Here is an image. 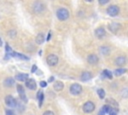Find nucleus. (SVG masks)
Returning a JSON list of instances; mask_svg holds the SVG:
<instances>
[{"label": "nucleus", "mask_w": 128, "mask_h": 115, "mask_svg": "<svg viewBox=\"0 0 128 115\" xmlns=\"http://www.w3.org/2000/svg\"><path fill=\"white\" fill-rule=\"evenodd\" d=\"M56 15H57V18L61 21H64L66 19H68L69 17V12L66 8H59L56 12Z\"/></svg>", "instance_id": "f257e3e1"}, {"label": "nucleus", "mask_w": 128, "mask_h": 115, "mask_svg": "<svg viewBox=\"0 0 128 115\" xmlns=\"http://www.w3.org/2000/svg\"><path fill=\"white\" fill-rule=\"evenodd\" d=\"M82 92V86L78 83H74L70 86V93L73 95H78Z\"/></svg>", "instance_id": "f03ea898"}, {"label": "nucleus", "mask_w": 128, "mask_h": 115, "mask_svg": "<svg viewBox=\"0 0 128 115\" xmlns=\"http://www.w3.org/2000/svg\"><path fill=\"white\" fill-rule=\"evenodd\" d=\"M94 109H95V105H94V103L91 102V101H87V102H85L84 105H83V111H84L85 113H91Z\"/></svg>", "instance_id": "7ed1b4c3"}, {"label": "nucleus", "mask_w": 128, "mask_h": 115, "mask_svg": "<svg viewBox=\"0 0 128 115\" xmlns=\"http://www.w3.org/2000/svg\"><path fill=\"white\" fill-rule=\"evenodd\" d=\"M107 13H108V15H110L112 17L116 16L119 13V7L116 6V5H111L107 8Z\"/></svg>", "instance_id": "20e7f679"}, {"label": "nucleus", "mask_w": 128, "mask_h": 115, "mask_svg": "<svg viewBox=\"0 0 128 115\" xmlns=\"http://www.w3.org/2000/svg\"><path fill=\"white\" fill-rule=\"evenodd\" d=\"M47 63L50 66H55L58 63V56L55 54H50L47 57Z\"/></svg>", "instance_id": "39448f33"}, {"label": "nucleus", "mask_w": 128, "mask_h": 115, "mask_svg": "<svg viewBox=\"0 0 128 115\" xmlns=\"http://www.w3.org/2000/svg\"><path fill=\"white\" fill-rule=\"evenodd\" d=\"M5 103H6V105L9 106V107H15V106L17 105V104H16V100H15L14 97L11 96V95H7V96L5 97Z\"/></svg>", "instance_id": "423d86ee"}, {"label": "nucleus", "mask_w": 128, "mask_h": 115, "mask_svg": "<svg viewBox=\"0 0 128 115\" xmlns=\"http://www.w3.org/2000/svg\"><path fill=\"white\" fill-rule=\"evenodd\" d=\"M32 7H33L34 12H36V13H40V12H42L44 10V5L41 2H35Z\"/></svg>", "instance_id": "0eeeda50"}, {"label": "nucleus", "mask_w": 128, "mask_h": 115, "mask_svg": "<svg viewBox=\"0 0 128 115\" xmlns=\"http://www.w3.org/2000/svg\"><path fill=\"white\" fill-rule=\"evenodd\" d=\"M26 87L30 90H35L36 89V82L34 79H27L26 80V83H25Z\"/></svg>", "instance_id": "6e6552de"}, {"label": "nucleus", "mask_w": 128, "mask_h": 115, "mask_svg": "<svg viewBox=\"0 0 128 115\" xmlns=\"http://www.w3.org/2000/svg\"><path fill=\"white\" fill-rule=\"evenodd\" d=\"M87 61H88L89 64L95 65V64L98 63V57H97L95 54H90V55H88V57H87Z\"/></svg>", "instance_id": "1a4fd4ad"}, {"label": "nucleus", "mask_w": 128, "mask_h": 115, "mask_svg": "<svg viewBox=\"0 0 128 115\" xmlns=\"http://www.w3.org/2000/svg\"><path fill=\"white\" fill-rule=\"evenodd\" d=\"M105 34H106V32H105V29H104L103 27H98V28L95 30V35H96V37H98V38L104 37Z\"/></svg>", "instance_id": "9d476101"}, {"label": "nucleus", "mask_w": 128, "mask_h": 115, "mask_svg": "<svg viewBox=\"0 0 128 115\" xmlns=\"http://www.w3.org/2000/svg\"><path fill=\"white\" fill-rule=\"evenodd\" d=\"M92 78V74H91V72H89V71H84L82 74H81V80L82 81H88V80H90Z\"/></svg>", "instance_id": "9b49d317"}, {"label": "nucleus", "mask_w": 128, "mask_h": 115, "mask_svg": "<svg viewBox=\"0 0 128 115\" xmlns=\"http://www.w3.org/2000/svg\"><path fill=\"white\" fill-rule=\"evenodd\" d=\"M115 63L117 65H119V66L124 65L126 63V57L125 56H119V57H117L116 60H115Z\"/></svg>", "instance_id": "f8f14e48"}, {"label": "nucleus", "mask_w": 128, "mask_h": 115, "mask_svg": "<svg viewBox=\"0 0 128 115\" xmlns=\"http://www.w3.org/2000/svg\"><path fill=\"white\" fill-rule=\"evenodd\" d=\"M53 87L56 91H61L63 88H64V84L61 82V81H56L54 84H53Z\"/></svg>", "instance_id": "ddd939ff"}, {"label": "nucleus", "mask_w": 128, "mask_h": 115, "mask_svg": "<svg viewBox=\"0 0 128 115\" xmlns=\"http://www.w3.org/2000/svg\"><path fill=\"white\" fill-rule=\"evenodd\" d=\"M14 82H15L14 78L8 77V78H6V79L4 80V85H5L6 87H10V86H12V85L14 84Z\"/></svg>", "instance_id": "4468645a"}, {"label": "nucleus", "mask_w": 128, "mask_h": 115, "mask_svg": "<svg viewBox=\"0 0 128 115\" xmlns=\"http://www.w3.org/2000/svg\"><path fill=\"white\" fill-rule=\"evenodd\" d=\"M17 91L19 93V95L21 96L22 99L26 100V97H25V92H24V87L21 86V85H17Z\"/></svg>", "instance_id": "2eb2a0df"}, {"label": "nucleus", "mask_w": 128, "mask_h": 115, "mask_svg": "<svg viewBox=\"0 0 128 115\" xmlns=\"http://www.w3.org/2000/svg\"><path fill=\"white\" fill-rule=\"evenodd\" d=\"M15 79L18 80V81H26L28 79V75L27 74H17L15 76Z\"/></svg>", "instance_id": "dca6fc26"}, {"label": "nucleus", "mask_w": 128, "mask_h": 115, "mask_svg": "<svg viewBox=\"0 0 128 115\" xmlns=\"http://www.w3.org/2000/svg\"><path fill=\"white\" fill-rule=\"evenodd\" d=\"M43 41H44V34H43V33L38 34L37 37H36V43H37V44H42Z\"/></svg>", "instance_id": "f3484780"}, {"label": "nucleus", "mask_w": 128, "mask_h": 115, "mask_svg": "<svg viewBox=\"0 0 128 115\" xmlns=\"http://www.w3.org/2000/svg\"><path fill=\"white\" fill-rule=\"evenodd\" d=\"M118 28H119V24H118V23H111V24L109 25V29H110L112 32H116V31L118 30Z\"/></svg>", "instance_id": "a211bd4d"}, {"label": "nucleus", "mask_w": 128, "mask_h": 115, "mask_svg": "<svg viewBox=\"0 0 128 115\" xmlns=\"http://www.w3.org/2000/svg\"><path fill=\"white\" fill-rule=\"evenodd\" d=\"M125 72H126V69H123V68H119V69H116V70L114 71V74H115L116 76H120V75L124 74Z\"/></svg>", "instance_id": "6ab92c4d"}, {"label": "nucleus", "mask_w": 128, "mask_h": 115, "mask_svg": "<svg viewBox=\"0 0 128 115\" xmlns=\"http://www.w3.org/2000/svg\"><path fill=\"white\" fill-rule=\"evenodd\" d=\"M37 98L39 100V107L42 106V100H43V92L42 91H38L37 93Z\"/></svg>", "instance_id": "aec40b11"}, {"label": "nucleus", "mask_w": 128, "mask_h": 115, "mask_svg": "<svg viewBox=\"0 0 128 115\" xmlns=\"http://www.w3.org/2000/svg\"><path fill=\"white\" fill-rule=\"evenodd\" d=\"M102 74H103V76H105V77H108L109 79H111V78H112V73H111L109 70H104Z\"/></svg>", "instance_id": "412c9836"}, {"label": "nucleus", "mask_w": 128, "mask_h": 115, "mask_svg": "<svg viewBox=\"0 0 128 115\" xmlns=\"http://www.w3.org/2000/svg\"><path fill=\"white\" fill-rule=\"evenodd\" d=\"M97 93H98V96H99L101 99H103V98L105 97V91H104L103 89H98V90H97Z\"/></svg>", "instance_id": "4be33fe9"}, {"label": "nucleus", "mask_w": 128, "mask_h": 115, "mask_svg": "<svg viewBox=\"0 0 128 115\" xmlns=\"http://www.w3.org/2000/svg\"><path fill=\"white\" fill-rule=\"evenodd\" d=\"M100 51H101V53L102 54H104V55H106V54H108L109 53V48L108 47H101L100 48Z\"/></svg>", "instance_id": "5701e85b"}, {"label": "nucleus", "mask_w": 128, "mask_h": 115, "mask_svg": "<svg viewBox=\"0 0 128 115\" xmlns=\"http://www.w3.org/2000/svg\"><path fill=\"white\" fill-rule=\"evenodd\" d=\"M117 113H118V109H116V108H110V110L108 112L109 115H117Z\"/></svg>", "instance_id": "b1692460"}, {"label": "nucleus", "mask_w": 128, "mask_h": 115, "mask_svg": "<svg viewBox=\"0 0 128 115\" xmlns=\"http://www.w3.org/2000/svg\"><path fill=\"white\" fill-rule=\"evenodd\" d=\"M5 50H6V52H7V53H9L10 55H11V53L13 52V51L11 50V48H10V46H9L8 44H6V49H5Z\"/></svg>", "instance_id": "393cba45"}, {"label": "nucleus", "mask_w": 128, "mask_h": 115, "mask_svg": "<svg viewBox=\"0 0 128 115\" xmlns=\"http://www.w3.org/2000/svg\"><path fill=\"white\" fill-rule=\"evenodd\" d=\"M43 115H54V113L52 111H45L43 113Z\"/></svg>", "instance_id": "a878e982"}, {"label": "nucleus", "mask_w": 128, "mask_h": 115, "mask_svg": "<svg viewBox=\"0 0 128 115\" xmlns=\"http://www.w3.org/2000/svg\"><path fill=\"white\" fill-rule=\"evenodd\" d=\"M6 115H15V113L12 110H7L6 111Z\"/></svg>", "instance_id": "bb28decb"}, {"label": "nucleus", "mask_w": 128, "mask_h": 115, "mask_svg": "<svg viewBox=\"0 0 128 115\" xmlns=\"http://www.w3.org/2000/svg\"><path fill=\"white\" fill-rule=\"evenodd\" d=\"M46 85H47V83H46V82H44V81L40 82V86H41V87H46Z\"/></svg>", "instance_id": "cd10ccee"}, {"label": "nucleus", "mask_w": 128, "mask_h": 115, "mask_svg": "<svg viewBox=\"0 0 128 115\" xmlns=\"http://www.w3.org/2000/svg\"><path fill=\"white\" fill-rule=\"evenodd\" d=\"M108 2H109V0H103V1H99V3H100V4H102V5H103V4H106V3H108Z\"/></svg>", "instance_id": "c85d7f7f"}, {"label": "nucleus", "mask_w": 128, "mask_h": 115, "mask_svg": "<svg viewBox=\"0 0 128 115\" xmlns=\"http://www.w3.org/2000/svg\"><path fill=\"white\" fill-rule=\"evenodd\" d=\"M37 70V67H36V65H34L32 68H31V72H35Z\"/></svg>", "instance_id": "c756f323"}, {"label": "nucleus", "mask_w": 128, "mask_h": 115, "mask_svg": "<svg viewBox=\"0 0 128 115\" xmlns=\"http://www.w3.org/2000/svg\"><path fill=\"white\" fill-rule=\"evenodd\" d=\"M53 80H54V77H53V76H51V77L48 79V82H52Z\"/></svg>", "instance_id": "7c9ffc66"}, {"label": "nucleus", "mask_w": 128, "mask_h": 115, "mask_svg": "<svg viewBox=\"0 0 128 115\" xmlns=\"http://www.w3.org/2000/svg\"><path fill=\"white\" fill-rule=\"evenodd\" d=\"M104 114H105V113L103 112V110H102V109H101V110L99 111V113H98V115H104Z\"/></svg>", "instance_id": "2f4dec72"}, {"label": "nucleus", "mask_w": 128, "mask_h": 115, "mask_svg": "<svg viewBox=\"0 0 128 115\" xmlns=\"http://www.w3.org/2000/svg\"><path fill=\"white\" fill-rule=\"evenodd\" d=\"M49 39H50V34H49V35H48V36H47V41H48V40H49Z\"/></svg>", "instance_id": "473e14b6"}, {"label": "nucleus", "mask_w": 128, "mask_h": 115, "mask_svg": "<svg viewBox=\"0 0 128 115\" xmlns=\"http://www.w3.org/2000/svg\"><path fill=\"white\" fill-rule=\"evenodd\" d=\"M2 45V40H1V38H0V46Z\"/></svg>", "instance_id": "72a5a7b5"}]
</instances>
